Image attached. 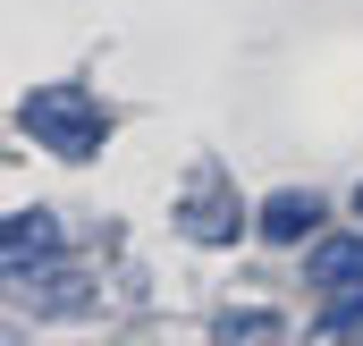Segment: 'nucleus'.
<instances>
[{
	"label": "nucleus",
	"mask_w": 363,
	"mask_h": 346,
	"mask_svg": "<svg viewBox=\"0 0 363 346\" xmlns=\"http://www.w3.org/2000/svg\"><path fill=\"white\" fill-rule=\"evenodd\" d=\"M355 211H363V186H355Z\"/></svg>",
	"instance_id": "nucleus-8"
},
{
	"label": "nucleus",
	"mask_w": 363,
	"mask_h": 346,
	"mask_svg": "<svg viewBox=\"0 0 363 346\" xmlns=\"http://www.w3.org/2000/svg\"><path fill=\"white\" fill-rule=\"evenodd\" d=\"M60 262V220L43 211V203H26V211H9V228H0V270L26 287L34 270H51Z\"/></svg>",
	"instance_id": "nucleus-3"
},
{
	"label": "nucleus",
	"mask_w": 363,
	"mask_h": 346,
	"mask_svg": "<svg viewBox=\"0 0 363 346\" xmlns=\"http://www.w3.org/2000/svg\"><path fill=\"white\" fill-rule=\"evenodd\" d=\"M313 330H321V338H347V330H363V287H338V304H330Z\"/></svg>",
	"instance_id": "nucleus-7"
},
{
	"label": "nucleus",
	"mask_w": 363,
	"mask_h": 346,
	"mask_svg": "<svg viewBox=\"0 0 363 346\" xmlns=\"http://www.w3.org/2000/svg\"><path fill=\"white\" fill-rule=\"evenodd\" d=\"M17 127H26L43 152H60V161H93L101 135H110V110H101L85 85H43V93L17 101Z\"/></svg>",
	"instance_id": "nucleus-1"
},
{
	"label": "nucleus",
	"mask_w": 363,
	"mask_h": 346,
	"mask_svg": "<svg viewBox=\"0 0 363 346\" xmlns=\"http://www.w3.org/2000/svg\"><path fill=\"white\" fill-rule=\"evenodd\" d=\"M237 228H245V203L228 194V177L203 161L186 177V194H178V237L186 245H237Z\"/></svg>",
	"instance_id": "nucleus-2"
},
{
	"label": "nucleus",
	"mask_w": 363,
	"mask_h": 346,
	"mask_svg": "<svg viewBox=\"0 0 363 346\" xmlns=\"http://www.w3.org/2000/svg\"><path fill=\"white\" fill-rule=\"evenodd\" d=\"M304 279H313V287H330V296H338V287H363V228L321 237V245L304 254Z\"/></svg>",
	"instance_id": "nucleus-5"
},
{
	"label": "nucleus",
	"mask_w": 363,
	"mask_h": 346,
	"mask_svg": "<svg viewBox=\"0 0 363 346\" xmlns=\"http://www.w3.org/2000/svg\"><path fill=\"white\" fill-rule=\"evenodd\" d=\"M321 211H330V203H321L313 186H287V194L262 203V237H271V245H304V237L321 228Z\"/></svg>",
	"instance_id": "nucleus-4"
},
{
	"label": "nucleus",
	"mask_w": 363,
	"mask_h": 346,
	"mask_svg": "<svg viewBox=\"0 0 363 346\" xmlns=\"http://www.w3.org/2000/svg\"><path fill=\"white\" fill-rule=\"evenodd\" d=\"M220 338H287V321H279V313H262V304H245V313L228 304V313H220Z\"/></svg>",
	"instance_id": "nucleus-6"
}]
</instances>
